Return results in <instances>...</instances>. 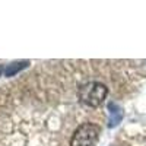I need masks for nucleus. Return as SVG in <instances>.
Segmentation results:
<instances>
[{
  "instance_id": "obj_4",
  "label": "nucleus",
  "mask_w": 146,
  "mask_h": 146,
  "mask_svg": "<svg viewBox=\"0 0 146 146\" xmlns=\"http://www.w3.org/2000/svg\"><path fill=\"white\" fill-rule=\"evenodd\" d=\"M28 66V62H18V63H12L6 67V76H13L15 73H18L19 70H22L23 67Z\"/></svg>"
},
{
  "instance_id": "obj_2",
  "label": "nucleus",
  "mask_w": 146,
  "mask_h": 146,
  "mask_svg": "<svg viewBox=\"0 0 146 146\" xmlns=\"http://www.w3.org/2000/svg\"><path fill=\"white\" fill-rule=\"evenodd\" d=\"M101 129L94 123L80 124L70 139V146H95L100 139Z\"/></svg>"
},
{
  "instance_id": "obj_3",
  "label": "nucleus",
  "mask_w": 146,
  "mask_h": 146,
  "mask_svg": "<svg viewBox=\"0 0 146 146\" xmlns=\"http://www.w3.org/2000/svg\"><path fill=\"white\" fill-rule=\"evenodd\" d=\"M108 114H110V118H108V127H115L117 124L121 123L123 120V108H121L118 104L115 102H110L108 104Z\"/></svg>"
},
{
  "instance_id": "obj_5",
  "label": "nucleus",
  "mask_w": 146,
  "mask_h": 146,
  "mask_svg": "<svg viewBox=\"0 0 146 146\" xmlns=\"http://www.w3.org/2000/svg\"><path fill=\"white\" fill-rule=\"evenodd\" d=\"M0 75H2V67H0Z\"/></svg>"
},
{
  "instance_id": "obj_1",
  "label": "nucleus",
  "mask_w": 146,
  "mask_h": 146,
  "mask_svg": "<svg viewBox=\"0 0 146 146\" xmlns=\"http://www.w3.org/2000/svg\"><path fill=\"white\" fill-rule=\"evenodd\" d=\"M107 94H108V89L104 83L86 82L80 85V88L78 89V98L83 105L96 108L104 102V100L107 98Z\"/></svg>"
}]
</instances>
